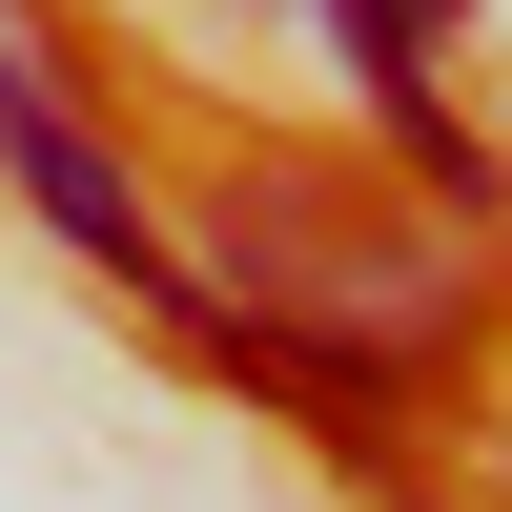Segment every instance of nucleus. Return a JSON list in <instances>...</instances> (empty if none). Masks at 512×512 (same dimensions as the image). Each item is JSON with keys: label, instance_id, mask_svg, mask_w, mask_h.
<instances>
[{"label": "nucleus", "instance_id": "f257e3e1", "mask_svg": "<svg viewBox=\"0 0 512 512\" xmlns=\"http://www.w3.org/2000/svg\"><path fill=\"white\" fill-rule=\"evenodd\" d=\"M0 164L41 185V226H62V246H103V267H144V287H164V226H144V185H123V164L82 144L62 103H21V123H0Z\"/></svg>", "mask_w": 512, "mask_h": 512}, {"label": "nucleus", "instance_id": "f03ea898", "mask_svg": "<svg viewBox=\"0 0 512 512\" xmlns=\"http://www.w3.org/2000/svg\"><path fill=\"white\" fill-rule=\"evenodd\" d=\"M328 41L369 62V103H390V144L431 164V185H472V164H451V103H431V41H451V0H328Z\"/></svg>", "mask_w": 512, "mask_h": 512}, {"label": "nucleus", "instance_id": "7ed1b4c3", "mask_svg": "<svg viewBox=\"0 0 512 512\" xmlns=\"http://www.w3.org/2000/svg\"><path fill=\"white\" fill-rule=\"evenodd\" d=\"M0 123H21V82H0Z\"/></svg>", "mask_w": 512, "mask_h": 512}]
</instances>
